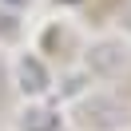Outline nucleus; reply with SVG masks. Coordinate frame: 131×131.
<instances>
[{"label":"nucleus","mask_w":131,"mask_h":131,"mask_svg":"<svg viewBox=\"0 0 131 131\" xmlns=\"http://www.w3.org/2000/svg\"><path fill=\"white\" fill-rule=\"evenodd\" d=\"M123 64H127V56H123V48H115V44H99V48L91 52V68H95V72H119Z\"/></svg>","instance_id":"f03ea898"},{"label":"nucleus","mask_w":131,"mask_h":131,"mask_svg":"<svg viewBox=\"0 0 131 131\" xmlns=\"http://www.w3.org/2000/svg\"><path fill=\"white\" fill-rule=\"evenodd\" d=\"M83 119L91 127H119L127 119V107L119 99H107V95H95L91 103H83Z\"/></svg>","instance_id":"f257e3e1"},{"label":"nucleus","mask_w":131,"mask_h":131,"mask_svg":"<svg viewBox=\"0 0 131 131\" xmlns=\"http://www.w3.org/2000/svg\"><path fill=\"white\" fill-rule=\"evenodd\" d=\"M8 4H24V0H8Z\"/></svg>","instance_id":"423d86ee"},{"label":"nucleus","mask_w":131,"mask_h":131,"mask_svg":"<svg viewBox=\"0 0 131 131\" xmlns=\"http://www.w3.org/2000/svg\"><path fill=\"white\" fill-rule=\"evenodd\" d=\"M16 32H20V28H16V20H12L8 12H0V36H4V40H12Z\"/></svg>","instance_id":"39448f33"},{"label":"nucleus","mask_w":131,"mask_h":131,"mask_svg":"<svg viewBox=\"0 0 131 131\" xmlns=\"http://www.w3.org/2000/svg\"><path fill=\"white\" fill-rule=\"evenodd\" d=\"M20 88L24 91H44L48 88V72H44L40 60H24L20 64Z\"/></svg>","instance_id":"7ed1b4c3"},{"label":"nucleus","mask_w":131,"mask_h":131,"mask_svg":"<svg viewBox=\"0 0 131 131\" xmlns=\"http://www.w3.org/2000/svg\"><path fill=\"white\" fill-rule=\"evenodd\" d=\"M20 127H24V131H56V127H60V119H56L52 111H28Z\"/></svg>","instance_id":"20e7f679"}]
</instances>
